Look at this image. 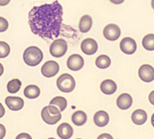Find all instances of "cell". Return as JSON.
Returning a JSON list of instances; mask_svg holds the SVG:
<instances>
[{
	"mask_svg": "<svg viewBox=\"0 0 154 139\" xmlns=\"http://www.w3.org/2000/svg\"><path fill=\"white\" fill-rule=\"evenodd\" d=\"M63 9L57 0L52 4L33 7L28 13V24L33 34L44 40H53L60 35Z\"/></svg>",
	"mask_w": 154,
	"mask_h": 139,
	"instance_id": "1",
	"label": "cell"
},
{
	"mask_svg": "<svg viewBox=\"0 0 154 139\" xmlns=\"http://www.w3.org/2000/svg\"><path fill=\"white\" fill-rule=\"evenodd\" d=\"M23 58H24V61L26 65L30 67H35L42 61L43 54L40 48L36 47V46H30L25 50Z\"/></svg>",
	"mask_w": 154,
	"mask_h": 139,
	"instance_id": "2",
	"label": "cell"
},
{
	"mask_svg": "<svg viewBox=\"0 0 154 139\" xmlns=\"http://www.w3.org/2000/svg\"><path fill=\"white\" fill-rule=\"evenodd\" d=\"M42 120L49 125H54L61 119L62 116H61V112L57 107L54 105H48L43 107L42 111Z\"/></svg>",
	"mask_w": 154,
	"mask_h": 139,
	"instance_id": "3",
	"label": "cell"
},
{
	"mask_svg": "<svg viewBox=\"0 0 154 139\" xmlns=\"http://www.w3.org/2000/svg\"><path fill=\"white\" fill-rule=\"evenodd\" d=\"M57 86L60 91L64 93H70L75 88V80L71 74L63 73L57 78Z\"/></svg>",
	"mask_w": 154,
	"mask_h": 139,
	"instance_id": "4",
	"label": "cell"
},
{
	"mask_svg": "<svg viewBox=\"0 0 154 139\" xmlns=\"http://www.w3.org/2000/svg\"><path fill=\"white\" fill-rule=\"evenodd\" d=\"M68 50V44L67 42L58 39L52 42L50 45V54L55 57H62Z\"/></svg>",
	"mask_w": 154,
	"mask_h": 139,
	"instance_id": "5",
	"label": "cell"
},
{
	"mask_svg": "<svg viewBox=\"0 0 154 139\" xmlns=\"http://www.w3.org/2000/svg\"><path fill=\"white\" fill-rule=\"evenodd\" d=\"M59 72V65L56 61L49 60L45 62L43 66L42 67V73L46 78H51L57 75Z\"/></svg>",
	"mask_w": 154,
	"mask_h": 139,
	"instance_id": "6",
	"label": "cell"
},
{
	"mask_svg": "<svg viewBox=\"0 0 154 139\" xmlns=\"http://www.w3.org/2000/svg\"><path fill=\"white\" fill-rule=\"evenodd\" d=\"M120 28L115 24H110L106 26L103 29V36L106 40L114 42L117 41L118 39L120 37Z\"/></svg>",
	"mask_w": 154,
	"mask_h": 139,
	"instance_id": "7",
	"label": "cell"
},
{
	"mask_svg": "<svg viewBox=\"0 0 154 139\" xmlns=\"http://www.w3.org/2000/svg\"><path fill=\"white\" fill-rule=\"evenodd\" d=\"M139 78L144 82H152L154 80V68L149 64L142 65L138 71Z\"/></svg>",
	"mask_w": 154,
	"mask_h": 139,
	"instance_id": "8",
	"label": "cell"
},
{
	"mask_svg": "<svg viewBox=\"0 0 154 139\" xmlns=\"http://www.w3.org/2000/svg\"><path fill=\"white\" fill-rule=\"evenodd\" d=\"M119 46H120L121 51L124 54H126V55H133L134 53H135V51L137 49V45H136L135 41L130 37L123 39V40L120 42Z\"/></svg>",
	"mask_w": 154,
	"mask_h": 139,
	"instance_id": "9",
	"label": "cell"
},
{
	"mask_svg": "<svg viewBox=\"0 0 154 139\" xmlns=\"http://www.w3.org/2000/svg\"><path fill=\"white\" fill-rule=\"evenodd\" d=\"M84 64H85L84 58L80 55H77V54L72 55L67 60L68 68L73 72H77V71H79V70H81L84 67Z\"/></svg>",
	"mask_w": 154,
	"mask_h": 139,
	"instance_id": "10",
	"label": "cell"
},
{
	"mask_svg": "<svg viewBox=\"0 0 154 139\" xmlns=\"http://www.w3.org/2000/svg\"><path fill=\"white\" fill-rule=\"evenodd\" d=\"M81 50L88 56L94 55L98 50V43L93 39H86L81 43Z\"/></svg>",
	"mask_w": 154,
	"mask_h": 139,
	"instance_id": "11",
	"label": "cell"
},
{
	"mask_svg": "<svg viewBox=\"0 0 154 139\" xmlns=\"http://www.w3.org/2000/svg\"><path fill=\"white\" fill-rule=\"evenodd\" d=\"M5 103L8 106V108L12 111H19L24 107V100L20 97H13V96H9L7 97L5 100Z\"/></svg>",
	"mask_w": 154,
	"mask_h": 139,
	"instance_id": "12",
	"label": "cell"
},
{
	"mask_svg": "<svg viewBox=\"0 0 154 139\" xmlns=\"http://www.w3.org/2000/svg\"><path fill=\"white\" fill-rule=\"evenodd\" d=\"M57 133L61 139H70L73 134V129L69 123H62L58 126Z\"/></svg>",
	"mask_w": 154,
	"mask_h": 139,
	"instance_id": "13",
	"label": "cell"
},
{
	"mask_svg": "<svg viewBox=\"0 0 154 139\" xmlns=\"http://www.w3.org/2000/svg\"><path fill=\"white\" fill-rule=\"evenodd\" d=\"M133 104V98L128 93H123L117 99V105L121 110H127Z\"/></svg>",
	"mask_w": 154,
	"mask_h": 139,
	"instance_id": "14",
	"label": "cell"
},
{
	"mask_svg": "<svg viewBox=\"0 0 154 139\" xmlns=\"http://www.w3.org/2000/svg\"><path fill=\"white\" fill-rule=\"evenodd\" d=\"M117 84H116L113 80L107 79L102 82L101 84V90L103 93L106 95H111L114 94L116 91H117Z\"/></svg>",
	"mask_w": 154,
	"mask_h": 139,
	"instance_id": "15",
	"label": "cell"
},
{
	"mask_svg": "<svg viewBox=\"0 0 154 139\" xmlns=\"http://www.w3.org/2000/svg\"><path fill=\"white\" fill-rule=\"evenodd\" d=\"M94 123L99 127H104L109 122V116L105 111H98L93 118Z\"/></svg>",
	"mask_w": 154,
	"mask_h": 139,
	"instance_id": "16",
	"label": "cell"
},
{
	"mask_svg": "<svg viewBox=\"0 0 154 139\" xmlns=\"http://www.w3.org/2000/svg\"><path fill=\"white\" fill-rule=\"evenodd\" d=\"M148 119V115L147 112L142 110V109H137L135 110L132 115V120L134 124L136 125H142L147 121Z\"/></svg>",
	"mask_w": 154,
	"mask_h": 139,
	"instance_id": "17",
	"label": "cell"
},
{
	"mask_svg": "<svg viewBox=\"0 0 154 139\" xmlns=\"http://www.w3.org/2000/svg\"><path fill=\"white\" fill-rule=\"evenodd\" d=\"M91 26H92V18L89 15H84L80 19L79 30L82 33H87L91 29Z\"/></svg>",
	"mask_w": 154,
	"mask_h": 139,
	"instance_id": "18",
	"label": "cell"
},
{
	"mask_svg": "<svg viewBox=\"0 0 154 139\" xmlns=\"http://www.w3.org/2000/svg\"><path fill=\"white\" fill-rule=\"evenodd\" d=\"M24 94L28 99H36L40 96L41 89L38 88V87H37L36 85H29V86H27L25 88Z\"/></svg>",
	"mask_w": 154,
	"mask_h": 139,
	"instance_id": "19",
	"label": "cell"
},
{
	"mask_svg": "<svg viewBox=\"0 0 154 139\" xmlns=\"http://www.w3.org/2000/svg\"><path fill=\"white\" fill-rule=\"evenodd\" d=\"M88 117L87 114L84 111H76L73 113L72 117V120L73 122V124L77 125V126H82L85 123L87 122Z\"/></svg>",
	"mask_w": 154,
	"mask_h": 139,
	"instance_id": "20",
	"label": "cell"
},
{
	"mask_svg": "<svg viewBox=\"0 0 154 139\" xmlns=\"http://www.w3.org/2000/svg\"><path fill=\"white\" fill-rule=\"evenodd\" d=\"M50 105H54L57 107L60 112L64 111L66 108H67V105H68V103H67V100L64 98V97H61V96H57V97H55L51 100L50 102Z\"/></svg>",
	"mask_w": 154,
	"mask_h": 139,
	"instance_id": "21",
	"label": "cell"
},
{
	"mask_svg": "<svg viewBox=\"0 0 154 139\" xmlns=\"http://www.w3.org/2000/svg\"><path fill=\"white\" fill-rule=\"evenodd\" d=\"M22 82L19 79H12L7 85V89L11 94H15L20 90Z\"/></svg>",
	"mask_w": 154,
	"mask_h": 139,
	"instance_id": "22",
	"label": "cell"
},
{
	"mask_svg": "<svg viewBox=\"0 0 154 139\" xmlns=\"http://www.w3.org/2000/svg\"><path fill=\"white\" fill-rule=\"evenodd\" d=\"M111 65V59L106 55H101L96 59V66L100 69H107Z\"/></svg>",
	"mask_w": 154,
	"mask_h": 139,
	"instance_id": "23",
	"label": "cell"
},
{
	"mask_svg": "<svg viewBox=\"0 0 154 139\" xmlns=\"http://www.w3.org/2000/svg\"><path fill=\"white\" fill-rule=\"evenodd\" d=\"M143 47L148 51H154V34H148L142 41Z\"/></svg>",
	"mask_w": 154,
	"mask_h": 139,
	"instance_id": "24",
	"label": "cell"
},
{
	"mask_svg": "<svg viewBox=\"0 0 154 139\" xmlns=\"http://www.w3.org/2000/svg\"><path fill=\"white\" fill-rule=\"evenodd\" d=\"M10 45L5 42H0V58H5L10 55Z\"/></svg>",
	"mask_w": 154,
	"mask_h": 139,
	"instance_id": "25",
	"label": "cell"
},
{
	"mask_svg": "<svg viewBox=\"0 0 154 139\" xmlns=\"http://www.w3.org/2000/svg\"><path fill=\"white\" fill-rule=\"evenodd\" d=\"M8 27H9L8 21L3 17H0V32H5L8 29Z\"/></svg>",
	"mask_w": 154,
	"mask_h": 139,
	"instance_id": "26",
	"label": "cell"
},
{
	"mask_svg": "<svg viewBox=\"0 0 154 139\" xmlns=\"http://www.w3.org/2000/svg\"><path fill=\"white\" fill-rule=\"evenodd\" d=\"M15 139H32V137L26 133H22V134H18L17 137Z\"/></svg>",
	"mask_w": 154,
	"mask_h": 139,
	"instance_id": "27",
	"label": "cell"
},
{
	"mask_svg": "<svg viewBox=\"0 0 154 139\" xmlns=\"http://www.w3.org/2000/svg\"><path fill=\"white\" fill-rule=\"evenodd\" d=\"M6 135V128L3 124H0V139H3Z\"/></svg>",
	"mask_w": 154,
	"mask_h": 139,
	"instance_id": "28",
	"label": "cell"
},
{
	"mask_svg": "<svg viewBox=\"0 0 154 139\" xmlns=\"http://www.w3.org/2000/svg\"><path fill=\"white\" fill-rule=\"evenodd\" d=\"M97 139H114V138L109 134H102L101 135H99V137Z\"/></svg>",
	"mask_w": 154,
	"mask_h": 139,
	"instance_id": "29",
	"label": "cell"
},
{
	"mask_svg": "<svg viewBox=\"0 0 154 139\" xmlns=\"http://www.w3.org/2000/svg\"><path fill=\"white\" fill-rule=\"evenodd\" d=\"M149 100L150 103L154 105V90L151 91L150 93H149Z\"/></svg>",
	"mask_w": 154,
	"mask_h": 139,
	"instance_id": "30",
	"label": "cell"
},
{
	"mask_svg": "<svg viewBox=\"0 0 154 139\" xmlns=\"http://www.w3.org/2000/svg\"><path fill=\"white\" fill-rule=\"evenodd\" d=\"M4 115H5V108L2 105V103H0V119H1L2 117H4Z\"/></svg>",
	"mask_w": 154,
	"mask_h": 139,
	"instance_id": "31",
	"label": "cell"
},
{
	"mask_svg": "<svg viewBox=\"0 0 154 139\" xmlns=\"http://www.w3.org/2000/svg\"><path fill=\"white\" fill-rule=\"evenodd\" d=\"M11 2V0H0V6H6Z\"/></svg>",
	"mask_w": 154,
	"mask_h": 139,
	"instance_id": "32",
	"label": "cell"
},
{
	"mask_svg": "<svg viewBox=\"0 0 154 139\" xmlns=\"http://www.w3.org/2000/svg\"><path fill=\"white\" fill-rule=\"evenodd\" d=\"M110 1H111L113 4H117V5H119V4H122L123 2H124V0H110Z\"/></svg>",
	"mask_w": 154,
	"mask_h": 139,
	"instance_id": "33",
	"label": "cell"
},
{
	"mask_svg": "<svg viewBox=\"0 0 154 139\" xmlns=\"http://www.w3.org/2000/svg\"><path fill=\"white\" fill-rule=\"evenodd\" d=\"M3 73H4V67L1 63H0V76L3 74Z\"/></svg>",
	"mask_w": 154,
	"mask_h": 139,
	"instance_id": "34",
	"label": "cell"
},
{
	"mask_svg": "<svg viewBox=\"0 0 154 139\" xmlns=\"http://www.w3.org/2000/svg\"><path fill=\"white\" fill-rule=\"evenodd\" d=\"M151 124L154 127V114L152 115V117H151Z\"/></svg>",
	"mask_w": 154,
	"mask_h": 139,
	"instance_id": "35",
	"label": "cell"
},
{
	"mask_svg": "<svg viewBox=\"0 0 154 139\" xmlns=\"http://www.w3.org/2000/svg\"><path fill=\"white\" fill-rule=\"evenodd\" d=\"M151 6H152V8L154 9V0H152V1H151Z\"/></svg>",
	"mask_w": 154,
	"mask_h": 139,
	"instance_id": "36",
	"label": "cell"
},
{
	"mask_svg": "<svg viewBox=\"0 0 154 139\" xmlns=\"http://www.w3.org/2000/svg\"><path fill=\"white\" fill-rule=\"evenodd\" d=\"M48 139H55V138H48Z\"/></svg>",
	"mask_w": 154,
	"mask_h": 139,
	"instance_id": "37",
	"label": "cell"
},
{
	"mask_svg": "<svg viewBox=\"0 0 154 139\" xmlns=\"http://www.w3.org/2000/svg\"><path fill=\"white\" fill-rule=\"evenodd\" d=\"M77 139H81V138H77Z\"/></svg>",
	"mask_w": 154,
	"mask_h": 139,
	"instance_id": "38",
	"label": "cell"
}]
</instances>
